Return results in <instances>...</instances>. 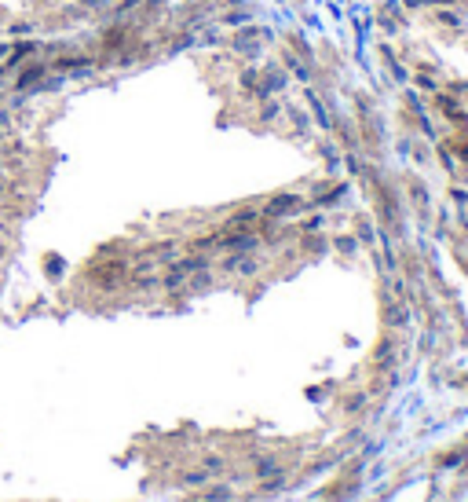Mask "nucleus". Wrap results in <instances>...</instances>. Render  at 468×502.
Segmentation results:
<instances>
[{"mask_svg": "<svg viewBox=\"0 0 468 502\" xmlns=\"http://www.w3.org/2000/svg\"><path fill=\"white\" fill-rule=\"evenodd\" d=\"M300 209H307V198H300V195H275L264 205V216L267 220H285V216H293Z\"/></svg>", "mask_w": 468, "mask_h": 502, "instance_id": "f257e3e1", "label": "nucleus"}, {"mask_svg": "<svg viewBox=\"0 0 468 502\" xmlns=\"http://www.w3.org/2000/svg\"><path fill=\"white\" fill-rule=\"evenodd\" d=\"M260 41H271V37L264 33V30H242L238 37H234V51L238 55H245V59H256V55H264V48H260Z\"/></svg>", "mask_w": 468, "mask_h": 502, "instance_id": "f03ea898", "label": "nucleus"}, {"mask_svg": "<svg viewBox=\"0 0 468 502\" xmlns=\"http://www.w3.org/2000/svg\"><path fill=\"white\" fill-rule=\"evenodd\" d=\"M413 81H417L424 92H439V81H435L432 70H417V73H413Z\"/></svg>", "mask_w": 468, "mask_h": 502, "instance_id": "7ed1b4c3", "label": "nucleus"}, {"mask_svg": "<svg viewBox=\"0 0 468 502\" xmlns=\"http://www.w3.org/2000/svg\"><path fill=\"white\" fill-rule=\"evenodd\" d=\"M392 352H395V345H392V341H381V349H377L373 363H377V367H388V363H392Z\"/></svg>", "mask_w": 468, "mask_h": 502, "instance_id": "20e7f679", "label": "nucleus"}]
</instances>
